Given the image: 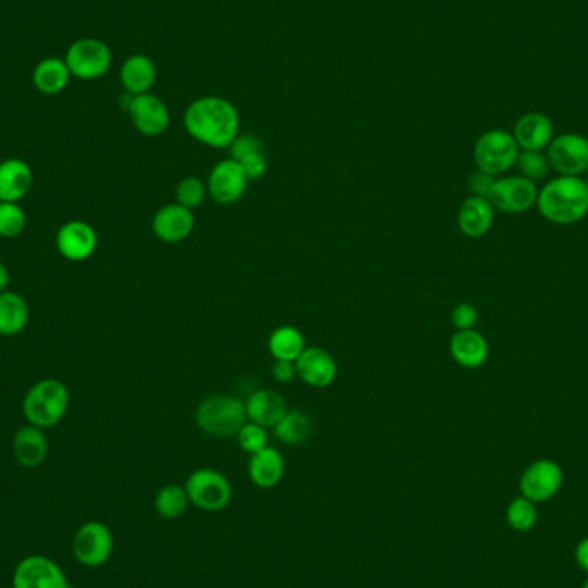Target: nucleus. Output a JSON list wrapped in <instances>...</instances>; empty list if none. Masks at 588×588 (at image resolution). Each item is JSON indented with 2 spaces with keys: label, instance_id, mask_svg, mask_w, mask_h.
I'll return each instance as SVG.
<instances>
[{
  "label": "nucleus",
  "instance_id": "obj_20",
  "mask_svg": "<svg viewBox=\"0 0 588 588\" xmlns=\"http://www.w3.org/2000/svg\"><path fill=\"white\" fill-rule=\"evenodd\" d=\"M496 210L482 196H468L458 210V227L466 238L480 239L494 226Z\"/></svg>",
  "mask_w": 588,
  "mask_h": 588
},
{
  "label": "nucleus",
  "instance_id": "obj_24",
  "mask_svg": "<svg viewBox=\"0 0 588 588\" xmlns=\"http://www.w3.org/2000/svg\"><path fill=\"white\" fill-rule=\"evenodd\" d=\"M13 453L19 465L25 468H37L47 460L49 441L43 434V429L35 425H26L14 435Z\"/></svg>",
  "mask_w": 588,
  "mask_h": 588
},
{
  "label": "nucleus",
  "instance_id": "obj_27",
  "mask_svg": "<svg viewBox=\"0 0 588 588\" xmlns=\"http://www.w3.org/2000/svg\"><path fill=\"white\" fill-rule=\"evenodd\" d=\"M30 320V307L25 298L14 291L0 293V336H16L25 331Z\"/></svg>",
  "mask_w": 588,
  "mask_h": 588
},
{
  "label": "nucleus",
  "instance_id": "obj_25",
  "mask_svg": "<svg viewBox=\"0 0 588 588\" xmlns=\"http://www.w3.org/2000/svg\"><path fill=\"white\" fill-rule=\"evenodd\" d=\"M157 80V68L150 57L135 54L124 61L121 68V83L129 95H143Z\"/></svg>",
  "mask_w": 588,
  "mask_h": 588
},
{
  "label": "nucleus",
  "instance_id": "obj_39",
  "mask_svg": "<svg viewBox=\"0 0 588 588\" xmlns=\"http://www.w3.org/2000/svg\"><path fill=\"white\" fill-rule=\"evenodd\" d=\"M575 559L576 564H578L585 573H588V537H585V539L580 540V542L576 544Z\"/></svg>",
  "mask_w": 588,
  "mask_h": 588
},
{
  "label": "nucleus",
  "instance_id": "obj_22",
  "mask_svg": "<svg viewBox=\"0 0 588 588\" xmlns=\"http://www.w3.org/2000/svg\"><path fill=\"white\" fill-rule=\"evenodd\" d=\"M284 472V456L279 449L270 446L252 454L248 461V477L260 489H274L276 485L281 484Z\"/></svg>",
  "mask_w": 588,
  "mask_h": 588
},
{
  "label": "nucleus",
  "instance_id": "obj_35",
  "mask_svg": "<svg viewBox=\"0 0 588 588\" xmlns=\"http://www.w3.org/2000/svg\"><path fill=\"white\" fill-rule=\"evenodd\" d=\"M236 437H238L239 448L248 454H255L258 451H262V449L267 448V442H269L267 429L253 422H246L239 429Z\"/></svg>",
  "mask_w": 588,
  "mask_h": 588
},
{
  "label": "nucleus",
  "instance_id": "obj_36",
  "mask_svg": "<svg viewBox=\"0 0 588 588\" xmlns=\"http://www.w3.org/2000/svg\"><path fill=\"white\" fill-rule=\"evenodd\" d=\"M478 320H480L478 308L468 301L458 303L451 313V324L456 331H472L477 327Z\"/></svg>",
  "mask_w": 588,
  "mask_h": 588
},
{
  "label": "nucleus",
  "instance_id": "obj_3",
  "mask_svg": "<svg viewBox=\"0 0 588 588\" xmlns=\"http://www.w3.org/2000/svg\"><path fill=\"white\" fill-rule=\"evenodd\" d=\"M68 410V387L57 379L40 380L30 387L23 399V415L30 425L38 429H50L62 422Z\"/></svg>",
  "mask_w": 588,
  "mask_h": 588
},
{
  "label": "nucleus",
  "instance_id": "obj_15",
  "mask_svg": "<svg viewBox=\"0 0 588 588\" xmlns=\"http://www.w3.org/2000/svg\"><path fill=\"white\" fill-rule=\"evenodd\" d=\"M56 246L69 262H85L97 252L98 236L88 222L69 221L57 231Z\"/></svg>",
  "mask_w": 588,
  "mask_h": 588
},
{
  "label": "nucleus",
  "instance_id": "obj_11",
  "mask_svg": "<svg viewBox=\"0 0 588 588\" xmlns=\"http://www.w3.org/2000/svg\"><path fill=\"white\" fill-rule=\"evenodd\" d=\"M564 484L563 468L554 460L533 461L521 473V496L527 497L533 503H546L556 496Z\"/></svg>",
  "mask_w": 588,
  "mask_h": 588
},
{
  "label": "nucleus",
  "instance_id": "obj_34",
  "mask_svg": "<svg viewBox=\"0 0 588 588\" xmlns=\"http://www.w3.org/2000/svg\"><path fill=\"white\" fill-rule=\"evenodd\" d=\"M26 215L19 203L0 202V236L16 238L25 231Z\"/></svg>",
  "mask_w": 588,
  "mask_h": 588
},
{
  "label": "nucleus",
  "instance_id": "obj_2",
  "mask_svg": "<svg viewBox=\"0 0 588 588\" xmlns=\"http://www.w3.org/2000/svg\"><path fill=\"white\" fill-rule=\"evenodd\" d=\"M546 221L571 226L588 215V186L582 176H558L539 190L537 205Z\"/></svg>",
  "mask_w": 588,
  "mask_h": 588
},
{
  "label": "nucleus",
  "instance_id": "obj_33",
  "mask_svg": "<svg viewBox=\"0 0 588 588\" xmlns=\"http://www.w3.org/2000/svg\"><path fill=\"white\" fill-rule=\"evenodd\" d=\"M207 196H209L207 183H203L202 179L195 176L181 179L176 186V203L183 205L186 209H198L207 200Z\"/></svg>",
  "mask_w": 588,
  "mask_h": 588
},
{
  "label": "nucleus",
  "instance_id": "obj_13",
  "mask_svg": "<svg viewBox=\"0 0 588 588\" xmlns=\"http://www.w3.org/2000/svg\"><path fill=\"white\" fill-rule=\"evenodd\" d=\"M126 111L136 131L143 136L154 138V136L164 135L171 124V114L167 105L150 92L143 95H131Z\"/></svg>",
  "mask_w": 588,
  "mask_h": 588
},
{
  "label": "nucleus",
  "instance_id": "obj_42",
  "mask_svg": "<svg viewBox=\"0 0 588 588\" xmlns=\"http://www.w3.org/2000/svg\"><path fill=\"white\" fill-rule=\"evenodd\" d=\"M585 183H587V186H588V171H587V178H585Z\"/></svg>",
  "mask_w": 588,
  "mask_h": 588
},
{
  "label": "nucleus",
  "instance_id": "obj_16",
  "mask_svg": "<svg viewBox=\"0 0 588 588\" xmlns=\"http://www.w3.org/2000/svg\"><path fill=\"white\" fill-rule=\"evenodd\" d=\"M195 229V214L179 203H169L157 210L152 221V231L155 236L167 245H178L184 239L190 238Z\"/></svg>",
  "mask_w": 588,
  "mask_h": 588
},
{
  "label": "nucleus",
  "instance_id": "obj_8",
  "mask_svg": "<svg viewBox=\"0 0 588 588\" xmlns=\"http://www.w3.org/2000/svg\"><path fill=\"white\" fill-rule=\"evenodd\" d=\"M537 198H539L537 184L516 174V176L497 178L487 200L492 203L496 212L518 215L533 209L537 205Z\"/></svg>",
  "mask_w": 588,
  "mask_h": 588
},
{
  "label": "nucleus",
  "instance_id": "obj_31",
  "mask_svg": "<svg viewBox=\"0 0 588 588\" xmlns=\"http://www.w3.org/2000/svg\"><path fill=\"white\" fill-rule=\"evenodd\" d=\"M537 520H539L537 506L527 497H516L506 509V521H508L509 527L516 530V532L532 530Z\"/></svg>",
  "mask_w": 588,
  "mask_h": 588
},
{
  "label": "nucleus",
  "instance_id": "obj_37",
  "mask_svg": "<svg viewBox=\"0 0 588 588\" xmlns=\"http://www.w3.org/2000/svg\"><path fill=\"white\" fill-rule=\"evenodd\" d=\"M496 176H492L489 172L477 171L473 172L472 176L468 178V190L472 196H482V198H489L490 190L496 183Z\"/></svg>",
  "mask_w": 588,
  "mask_h": 588
},
{
  "label": "nucleus",
  "instance_id": "obj_17",
  "mask_svg": "<svg viewBox=\"0 0 588 588\" xmlns=\"http://www.w3.org/2000/svg\"><path fill=\"white\" fill-rule=\"evenodd\" d=\"M296 372L307 386L324 389L337 377V363L329 351L310 346L296 360Z\"/></svg>",
  "mask_w": 588,
  "mask_h": 588
},
{
  "label": "nucleus",
  "instance_id": "obj_18",
  "mask_svg": "<svg viewBox=\"0 0 588 588\" xmlns=\"http://www.w3.org/2000/svg\"><path fill=\"white\" fill-rule=\"evenodd\" d=\"M513 136L520 150L544 152L554 140V124L542 112H528L516 121Z\"/></svg>",
  "mask_w": 588,
  "mask_h": 588
},
{
  "label": "nucleus",
  "instance_id": "obj_12",
  "mask_svg": "<svg viewBox=\"0 0 588 588\" xmlns=\"http://www.w3.org/2000/svg\"><path fill=\"white\" fill-rule=\"evenodd\" d=\"M250 179L246 178L243 167L234 159H224L215 164L207 179L209 196L219 205H234L238 203L246 190Z\"/></svg>",
  "mask_w": 588,
  "mask_h": 588
},
{
  "label": "nucleus",
  "instance_id": "obj_19",
  "mask_svg": "<svg viewBox=\"0 0 588 588\" xmlns=\"http://www.w3.org/2000/svg\"><path fill=\"white\" fill-rule=\"evenodd\" d=\"M449 353L460 367L477 370L489 360V343L477 329L456 331L449 341Z\"/></svg>",
  "mask_w": 588,
  "mask_h": 588
},
{
  "label": "nucleus",
  "instance_id": "obj_4",
  "mask_svg": "<svg viewBox=\"0 0 588 588\" xmlns=\"http://www.w3.org/2000/svg\"><path fill=\"white\" fill-rule=\"evenodd\" d=\"M196 423L207 435L212 437H233L238 435L239 429L245 425V403L236 396L215 394L203 399L196 408Z\"/></svg>",
  "mask_w": 588,
  "mask_h": 588
},
{
  "label": "nucleus",
  "instance_id": "obj_32",
  "mask_svg": "<svg viewBox=\"0 0 588 588\" xmlns=\"http://www.w3.org/2000/svg\"><path fill=\"white\" fill-rule=\"evenodd\" d=\"M516 167L520 171V176L530 179L535 184L544 181L551 171L547 155L544 152H533V150H520Z\"/></svg>",
  "mask_w": 588,
  "mask_h": 588
},
{
  "label": "nucleus",
  "instance_id": "obj_26",
  "mask_svg": "<svg viewBox=\"0 0 588 588\" xmlns=\"http://www.w3.org/2000/svg\"><path fill=\"white\" fill-rule=\"evenodd\" d=\"M71 71H69L68 64L64 59L59 57H47L43 61L38 62L35 69H33V86L37 88L42 95H59V93L66 90L71 80Z\"/></svg>",
  "mask_w": 588,
  "mask_h": 588
},
{
  "label": "nucleus",
  "instance_id": "obj_14",
  "mask_svg": "<svg viewBox=\"0 0 588 588\" xmlns=\"http://www.w3.org/2000/svg\"><path fill=\"white\" fill-rule=\"evenodd\" d=\"M13 588H69L61 566L45 556H28L19 561Z\"/></svg>",
  "mask_w": 588,
  "mask_h": 588
},
{
  "label": "nucleus",
  "instance_id": "obj_40",
  "mask_svg": "<svg viewBox=\"0 0 588 588\" xmlns=\"http://www.w3.org/2000/svg\"><path fill=\"white\" fill-rule=\"evenodd\" d=\"M9 279H11V276H9V270H7L6 265L0 262V293L6 291Z\"/></svg>",
  "mask_w": 588,
  "mask_h": 588
},
{
  "label": "nucleus",
  "instance_id": "obj_9",
  "mask_svg": "<svg viewBox=\"0 0 588 588\" xmlns=\"http://www.w3.org/2000/svg\"><path fill=\"white\" fill-rule=\"evenodd\" d=\"M551 171L558 176H582L588 171V140L578 133L554 136L547 147Z\"/></svg>",
  "mask_w": 588,
  "mask_h": 588
},
{
  "label": "nucleus",
  "instance_id": "obj_38",
  "mask_svg": "<svg viewBox=\"0 0 588 588\" xmlns=\"http://www.w3.org/2000/svg\"><path fill=\"white\" fill-rule=\"evenodd\" d=\"M272 377L277 384H289L298 377L296 372V362H286V360H276L272 367Z\"/></svg>",
  "mask_w": 588,
  "mask_h": 588
},
{
  "label": "nucleus",
  "instance_id": "obj_5",
  "mask_svg": "<svg viewBox=\"0 0 588 588\" xmlns=\"http://www.w3.org/2000/svg\"><path fill=\"white\" fill-rule=\"evenodd\" d=\"M520 147L513 133L506 129H489L478 138L473 147V160L480 171L492 176H503L511 167L516 166Z\"/></svg>",
  "mask_w": 588,
  "mask_h": 588
},
{
  "label": "nucleus",
  "instance_id": "obj_28",
  "mask_svg": "<svg viewBox=\"0 0 588 588\" xmlns=\"http://www.w3.org/2000/svg\"><path fill=\"white\" fill-rule=\"evenodd\" d=\"M267 346L274 360L296 362L307 348V343L300 329H296L293 325H281L270 334Z\"/></svg>",
  "mask_w": 588,
  "mask_h": 588
},
{
  "label": "nucleus",
  "instance_id": "obj_10",
  "mask_svg": "<svg viewBox=\"0 0 588 588\" xmlns=\"http://www.w3.org/2000/svg\"><path fill=\"white\" fill-rule=\"evenodd\" d=\"M112 549H114V537L109 527L102 521H86L74 535V558L86 568L104 566L111 559Z\"/></svg>",
  "mask_w": 588,
  "mask_h": 588
},
{
  "label": "nucleus",
  "instance_id": "obj_1",
  "mask_svg": "<svg viewBox=\"0 0 588 588\" xmlns=\"http://www.w3.org/2000/svg\"><path fill=\"white\" fill-rule=\"evenodd\" d=\"M184 128L205 147L229 148L239 135L238 109L226 98H198L184 112Z\"/></svg>",
  "mask_w": 588,
  "mask_h": 588
},
{
  "label": "nucleus",
  "instance_id": "obj_21",
  "mask_svg": "<svg viewBox=\"0 0 588 588\" xmlns=\"http://www.w3.org/2000/svg\"><path fill=\"white\" fill-rule=\"evenodd\" d=\"M246 418L265 429H274L281 418L288 413L286 399L272 389H258L246 399Z\"/></svg>",
  "mask_w": 588,
  "mask_h": 588
},
{
  "label": "nucleus",
  "instance_id": "obj_29",
  "mask_svg": "<svg viewBox=\"0 0 588 588\" xmlns=\"http://www.w3.org/2000/svg\"><path fill=\"white\" fill-rule=\"evenodd\" d=\"M272 430L277 441H281L282 444L300 446L312 435V418L308 417L305 411L288 410V413L281 418V422L277 423Z\"/></svg>",
  "mask_w": 588,
  "mask_h": 588
},
{
  "label": "nucleus",
  "instance_id": "obj_41",
  "mask_svg": "<svg viewBox=\"0 0 588 588\" xmlns=\"http://www.w3.org/2000/svg\"><path fill=\"white\" fill-rule=\"evenodd\" d=\"M582 588H588V578H587V580H585V583H583V587Z\"/></svg>",
  "mask_w": 588,
  "mask_h": 588
},
{
  "label": "nucleus",
  "instance_id": "obj_6",
  "mask_svg": "<svg viewBox=\"0 0 588 588\" xmlns=\"http://www.w3.org/2000/svg\"><path fill=\"white\" fill-rule=\"evenodd\" d=\"M186 494L190 503L207 513H219L231 504L233 487L226 475L214 468H198L186 480Z\"/></svg>",
  "mask_w": 588,
  "mask_h": 588
},
{
  "label": "nucleus",
  "instance_id": "obj_7",
  "mask_svg": "<svg viewBox=\"0 0 588 588\" xmlns=\"http://www.w3.org/2000/svg\"><path fill=\"white\" fill-rule=\"evenodd\" d=\"M64 61L74 78L98 80L111 69L112 52L109 45L98 38H80L69 45Z\"/></svg>",
  "mask_w": 588,
  "mask_h": 588
},
{
  "label": "nucleus",
  "instance_id": "obj_23",
  "mask_svg": "<svg viewBox=\"0 0 588 588\" xmlns=\"http://www.w3.org/2000/svg\"><path fill=\"white\" fill-rule=\"evenodd\" d=\"M33 186V172L25 160L0 162V202L19 203Z\"/></svg>",
  "mask_w": 588,
  "mask_h": 588
},
{
  "label": "nucleus",
  "instance_id": "obj_30",
  "mask_svg": "<svg viewBox=\"0 0 588 588\" xmlns=\"http://www.w3.org/2000/svg\"><path fill=\"white\" fill-rule=\"evenodd\" d=\"M190 497L181 485H166L155 496V511L166 520H176L186 513L190 506Z\"/></svg>",
  "mask_w": 588,
  "mask_h": 588
}]
</instances>
